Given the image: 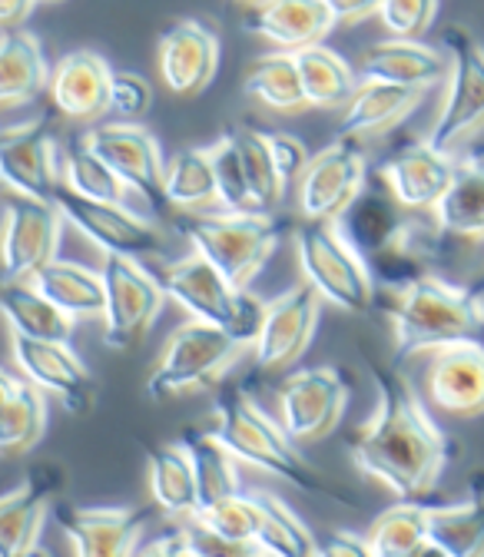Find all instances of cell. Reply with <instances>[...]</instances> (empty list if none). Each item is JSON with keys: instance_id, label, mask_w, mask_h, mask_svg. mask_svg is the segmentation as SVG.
<instances>
[{"instance_id": "cell-1", "label": "cell", "mask_w": 484, "mask_h": 557, "mask_svg": "<svg viewBox=\"0 0 484 557\" xmlns=\"http://www.w3.org/2000/svg\"><path fill=\"white\" fill-rule=\"evenodd\" d=\"M365 366L378 392V411L352 435V461L365 478L382 481L392 495L422 502L442 481L451 445L414 395L411 382L398 372V362L388 366L365 356Z\"/></svg>"}, {"instance_id": "cell-2", "label": "cell", "mask_w": 484, "mask_h": 557, "mask_svg": "<svg viewBox=\"0 0 484 557\" xmlns=\"http://www.w3.org/2000/svg\"><path fill=\"white\" fill-rule=\"evenodd\" d=\"M388 315L395 319V362L484 335V296L448 286L435 275H422L398 289Z\"/></svg>"}, {"instance_id": "cell-3", "label": "cell", "mask_w": 484, "mask_h": 557, "mask_svg": "<svg viewBox=\"0 0 484 557\" xmlns=\"http://www.w3.org/2000/svg\"><path fill=\"white\" fill-rule=\"evenodd\" d=\"M206 432H210L216 442H223L239 461H246L259 471H269L275 478H286L309 495L338 498L335 487H328L306 465V458L293 448L296 438L286 432V425L272 422L243 385L220 392L216 411L210 418V425H206Z\"/></svg>"}, {"instance_id": "cell-4", "label": "cell", "mask_w": 484, "mask_h": 557, "mask_svg": "<svg viewBox=\"0 0 484 557\" xmlns=\"http://www.w3.org/2000/svg\"><path fill=\"white\" fill-rule=\"evenodd\" d=\"M173 226L239 289H246L262 272L286 230L283 223L269 220L265 209L262 213L259 209H223V213L179 209Z\"/></svg>"}, {"instance_id": "cell-5", "label": "cell", "mask_w": 484, "mask_h": 557, "mask_svg": "<svg viewBox=\"0 0 484 557\" xmlns=\"http://www.w3.org/2000/svg\"><path fill=\"white\" fill-rule=\"evenodd\" d=\"M160 283L166 296L176 299L193 319L213 322L229 335H236L239 342L256 345L265 319V306L246 289L233 286L206 256L193 252L186 259L166 262L160 269Z\"/></svg>"}, {"instance_id": "cell-6", "label": "cell", "mask_w": 484, "mask_h": 557, "mask_svg": "<svg viewBox=\"0 0 484 557\" xmlns=\"http://www.w3.org/2000/svg\"><path fill=\"white\" fill-rule=\"evenodd\" d=\"M296 252L309 283L349 315H365L375 306V275L365 256L332 223L309 220L296 230Z\"/></svg>"}, {"instance_id": "cell-7", "label": "cell", "mask_w": 484, "mask_h": 557, "mask_svg": "<svg viewBox=\"0 0 484 557\" xmlns=\"http://www.w3.org/2000/svg\"><path fill=\"white\" fill-rule=\"evenodd\" d=\"M243 348L246 342H239L226 329L193 319L170 335L157 369L147 379V392L153 401H160L196 388H210L233 369Z\"/></svg>"}, {"instance_id": "cell-8", "label": "cell", "mask_w": 484, "mask_h": 557, "mask_svg": "<svg viewBox=\"0 0 484 557\" xmlns=\"http://www.w3.org/2000/svg\"><path fill=\"white\" fill-rule=\"evenodd\" d=\"M442 44L448 50L451 70L429 144L442 153H455L484 129V44L461 24H451L442 34Z\"/></svg>"}, {"instance_id": "cell-9", "label": "cell", "mask_w": 484, "mask_h": 557, "mask_svg": "<svg viewBox=\"0 0 484 557\" xmlns=\"http://www.w3.org/2000/svg\"><path fill=\"white\" fill-rule=\"evenodd\" d=\"M103 286H107V329L103 338L116 352H126V348H136L147 332L153 329L166 289L160 283V275H150L140 262L129 256H113L107 252V265H103Z\"/></svg>"}, {"instance_id": "cell-10", "label": "cell", "mask_w": 484, "mask_h": 557, "mask_svg": "<svg viewBox=\"0 0 484 557\" xmlns=\"http://www.w3.org/2000/svg\"><path fill=\"white\" fill-rule=\"evenodd\" d=\"M53 202L60 206L63 220L74 230H80L90 243H97L103 252L113 256H129V259H147L160 256L166 249L163 233L136 216L126 202H107V199H90L66 183H60Z\"/></svg>"}, {"instance_id": "cell-11", "label": "cell", "mask_w": 484, "mask_h": 557, "mask_svg": "<svg viewBox=\"0 0 484 557\" xmlns=\"http://www.w3.org/2000/svg\"><path fill=\"white\" fill-rule=\"evenodd\" d=\"M299 209L306 220L335 223L365 189V157L352 136H342L319 150L299 176Z\"/></svg>"}, {"instance_id": "cell-12", "label": "cell", "mask_w": 484, "mask_h": 557, "mask_svg": "<svg viewBox=\"0 0 484 557\" xmlns=\"http://www.w3.org/2000/svg\"><path fill=\"white\" fill-rule=\"evenodd\" d=\"M345 408H349V385L332 366L302 369L286 379L280 388V422L296 442H322L328 438Z\"/></svg>"}, {"instance_id": "cell-13", "label": "cell", "mask_w": 484, "mask_h": 557, "mask_svg": "<svg viewBox=\"0 0 484 557\" xmlns=\"http://www.w3.org/2000/svg\"><path fill=\"white\" fill-rule=\"evenodd\" d=\"M448 236L451 233L442 226L438 213L429 216V209H405L388 243L365 259L375 275V286L398 293L414 278L429 275V265L445 256Z\"/></svg>"}, {"instance_id": "cell-14", "label": "cell", "mask_w": 484, "mask_h": 557, "mask_svg": "<svg viewBox=\"0 0 484 557\" xmlns=\"http://www.w3.org/2000/svg\"><path fill=\"white\" fill-rule=\"evenodd\" d=\"M319 299L322 293L309 283L283 293L265 306V319L256 338V366L262 372H286L293 369L315 338L319 329Z\"/></svg>"}, {"instance_id": "cell-15", "label": "cell", "mask_w": 484, "mask_h": 557, "mask_svg": "<svg viewBox=\"0 0 484 557\" xmlns=\"http://www.w3.org/2000/svg\"><path fill=\"white\" fill-rule=\"evenodd\" d=\"M84 139L97 157H103L126 180V186L150 209L170 206L166 186H163L166 163H163V153H160V144L153 139V133H147L144 126L110 123V126L90 129Z\"/></svg>"}, {"instance_id": "cell-16", "label": "cell", "mask_w": 484, "mask_h": 557, "mask_svg": "<svg viewBox=\"0 0 484 557\" xmlns=\"http://www.w3.org/2000/svg\"><path fill=\"white\" fill-rule=\"evenodd\" d=\"M0 173H4V183L21 196L53 202L63 180L57 166V139L50 113H40L37 120L4 129V136H0Z\"/></svg>"}, {"instance_id": "cell-17", "label": "cell", "mask_w": 484, "mask_h": 557, "mask_svg": "<svg viewBox=\"0 0 484 557\" xmlns=\"http://www.w3.org/2000/svg\"><path fill=\"white\" fill-rule=\"evenodd\" d=\"M160 511L163 508L157 502L144 508H77V505L57 502L53 521L77 554L116 557L140 544V534Z\"/></svg>"}, {"instance_id": "cell-18", "label": "cell", "mask_w": 484, "mask_h": 557, "mask_svg": "<svg viewBox=\"0 0 484 557\" xmlns=\"http://www.w3.org/2000/svg\"><path fill=\"white\" fill-rule=\"evenodd\" d=\"M63 213L57 202L21 196L4 213V278H34L60 246Z\"/></svg>"}, {"instance_id": "cell-19", "label": "cell", "mask_w": 484, "mask_h": 557, "mask_svg": "<svg viewBox=\"0 0 484 557\" xmlns=\"http://www.w3.org/2000/svg\"><path fill=\"white\" fill-rule=\"evenodd\" d=\"M14 362L30 382H37L44 392H53L71 414L90 411L97 385L80 356H74L71 342L14 335Z\"/></svg>"}, {"instance_id": "cell-20", "label": "cell", "mask_w": 484, "mask_h": 557, "mask_svg": "<svg viewBox=\"0 0 484 557\" xmlns=\"http://www.w3.org/2000/svg\"><path fill=\"white\" fill-rule=\"evenodd\" d=\"M63 492V471L50 461H40L27 471V478L0 502V550L8 557L34 554L40 541V528Z\"/></svg>"}, {"instance_id": "cell-21", "label": "cell", "mask_w": 484, "mask_h": 557, "mask_svg": "<svg viewBox=\"0 0 484 557\" xmlns=\"http://www.w3.org/2000/svg\"><path fill=\"white\" fill-rule=\"evenodd\" d=\"M425 392L429 401L451 418L484 414V345L468 338L435 348Z\"/></svg>"}, {"instance_id": "cell-22", "label": "cell", "mask_w": 484, "mask_h": 557, "mask_svg": "<svg viewBox=\"0 0 484 557\" xmlns=\"http://www.w3.org/2000/svg\"><path fill=\"white\" fill-rule=\"evenodd\" d=\"M220 70V37L199 21H176L160 37V74L179 97H199Z\"/></svg>"}, {"instance_id": "cell-23", "label": "cell", "mask_w": 484, "mask_h": 557, "mask_svg": "<svg viewBox=\"0 0 484 557\" xmlns=\"http://www.w3.org/2000/svg\"><path fill=\"white\" fill-rule=\"evenodd\" d=\"M110 63L97 50H74L57 60L50 77V100L53 110L71 120H97L110 110V87H113Z\"/></svg>"}, {"instance_id": "cell-24", "label": "cell", "mask_w": 484, "mask_h": 557, "mask_svg": "<svg viewBox=\"0 0 484 557\" xmlns=\"http://www.w3.org/2000/svg\"><path fill=\"white\" fill-rule=\"evenodd\" d=\"M455 166L458 163L451 160V153H442L425 139L419 147L395 153L382 166V183L405 209H429V213H435L455 180Z\"/></svg>"}, {"instance_id": "cell-25", "label": "cell", "mask_w": 484, "mask_h": 557, "mask_svg": "<svg viewBox=\"0 0 484 557\" xmlns=\"http://www.w3.org/2000/svg\"><path fill=\"white\" fill-rule=\"evenodd\" d=\"M335 24L338 21L328 0H262L246 14V27L252 34L283 50H306L322 44Z\"/></svg>"}, {"instance_id": "cell-26", "label": "cell", "mask_w": 484, "mask_h": 557, "mask_svg": "<svg viewBox=\"0 0 484 557\" xmlns=\"http://www.w3.org/2000/svg\"><path fill=\"white\" fill-rule=\"evenodd\" d=\"M451 60L425 47L422 40H405L392 37L365 50L362 57V77L369 81H388V84H405V87H435L438 81L448 77Z\"/></svg>"}, {"instance_id": "cell-27", "label": "cell", "mask_w": 484, "mask_h": 557, "mask_svg": "<svg viewBox=\"0 0 484 557\" xmlns=\"http://www.w3.org/2000/svg\"><path fill=\"white\" fill-rule=\"evenodd\" d=\"M47 432V398L24 372L0 375V448L4 458H21L37 448Z\"/></svg>"}, {"instance_id": "cell-28", "label": "cell", "mask_w": 484, "mask_h": 557, "mask_svg": "<svg viewBox=\"0 0 484 557\" xmlns=\"http://www.w3.org/2000/svg\"><path fill=\"white\" fill-rule=\"evenodd\" d=\"M429 87H405V84H388V81H369L352 94L349 110L342 116V136H378L398 126L408 113L419 110L425 100Z\"/></svg>"}, {"instance_id": "cell-29", "label": "cell", "mask_w": 484, "mask_h": 557, "mask_svg": "<svg viewBox=\"0 0 484 557\" xmlns=\"http://www.w3.org/2000/svg\"><path fill=\"white\" fill-rule=\"evenodd\" d=\"M50 77L53 74L40 40L21 27L4 30V40H0V103L21 107L37 100L40 90L50 87Z\"/></svg>"}, {"instance_id": "cell-30", "label": "cell", "mask_w": 484, "mask_h": 557, "mask_svg": "<svg viewBox=\"0 0 484 557\" xmlns=\"http://www.w3.org/2000/svg\"><path fill=\"white\" fill-rule=\"evenodd\" d=\"M8 325L14 335L47 338V342H71L74 338V319L66 315L53 299H47L34 278H4V293H0Z\"/></svg>"}, {"instance_id": "cell-31", "label": "cell", "mask_w": 484, "mask_h": 557, "mask_svg": "<svg viewBox=\"0 0 484 557\" xmlns=\"http://www.w3.org/2000/svg\"><path fill=\"white\" fill-rule=\"evenodd\" d=\"M429 537L435 554H451V557L484 554V478L471 481L468 502L429 508Z\"/></svg>"}, {"instance_id": "cell-32", "label": "cell", "mask_w": 484, "mask_h": 557, "mask_svg": "<svg viewBox=\"0 0 484 557\" xmlns=\"http://www.w3.org/2000/svg\"><path fill=\"white\" fill-rule=\"evenodd\" d=\"M34 286L53 299L71 319H97L107 309V286H103V272H90L77 262L66 259H50L37 275Z\"/></svg>"}, {"instance_id": "cell-33", "label": "cell", "mask_w": 484, "mask_h": 557, "mask_svg": "<svg viewBox=\"0 0 484 557\" xmlns=\"http://www.w3.org/2000/svg\"><path fill=\"white\" fill-rule=\"evenodd\" d=\"M405 216V206L392 196V189L388 186H382V189H372L369 183H365V189L352 199V206L345 209V213L335 220V226H338V233L349 239L365 259L372 256V252H378L385 243H388V236L395 233V226H398V220Z\"/></svg>"}, {"instance_id": "cell-34", "label": "cell", "mask_w": 484, "mask_h": 557, "mask_svg": "<svg viewBox=\"0 0 484 557\" xmlns=\"http://www.w3.org/2000/svg\"><path fill=\"white\" fill-rule=\"evenodd\" d=\"M147 468H150V492L153 502L166 515H186L193 518L199 508V481L193 458L186 445H160L147 448Z\"/></svg>"}, {"instance_id": "cell-35", "label": "cell", "mask_w": 484, "mask_h": 557, "mask_svg": "<svg viewBox=\"0 0 484 557\" xmlns=\"http://www.w3.org/2000/svg\"><path fill=\"white\" fill-rule=\"evenodd\" d=\"M442 226L458 239H484V157L461 160L438 202Z\"/></svg>"}, {"instance_id": "cell-36", "label": "cell", "mask_w": 484, "mask_h": 557, "mask_svg": "<svg viewBox=\"0 0 484 557\" xmlns=\"http://www.w3.org/2000/svg\"><path fill=\"white\" fill-rule=\"evenodd\" d=\"M429 508L432 505L401 498V505H392L388 511H382L365 534L369 550L378 557L435 554L432 537H429Z\"/></svg>"}, {"instance_id": "cell-37", "label": "cell", "mask_w": 484, "mask_h": 557, "mask_svg": "<svg viewBox=\"0 0 484 557\" xmlns=\"http://www.w3.org/2000/svg\"><path fill=\"white\" fill-rule=\"evenodd\" d=\"M246 94L256 97L259 103L272 110H302L309 107L306 84H302V70L296 60V50L289 53H265L246 70Z\"/></svg>"}, {"instance_id": "cell-38", "label": "cell", "mask_w": 484, "mask_h": 557, "mask_svg": "<svg viewBox=\"0 0 484 557\" xmlns=\"http://www.w3.org/2000/svg\"><path fill=\"white\" fill-rule=\"evenodd\" d=\"M296 60L302 70L309 107H342V103H349L352 94L359 90L352 66L345 63V57L328 50L325 44H312L306 50H296Z\"/></svg>"}, {"instance_id": "cell-39", "label": "cell", "mask_w": 484, "mask_h": 557, "mask_svg": "<svg viewBox=\"0 0 484 557\" xmlns=\"http://www.w3.org/2000/svg\"><path fill=\"white\" fill-rule=\"evenodd\" d=\"M183 445H186V451L193 458V468H196L199 508H210V505H216V502L239 492V478H236V468H233L236 455L223 442H216L206 429H189L183 435Z\"/></svg>"}, {"instance_id": "cell-40", "label": "cell", "mask_w": 484, "mask_h": 557, "mask_svg": "<svg viewBox=\"0 0 484 557\" xmlns=\"http://www.w3.org/2000/svg\"><path fill=\"white\" fill-rule=\"evenodd\" d=\"M166 199L176 209H210L220 202L216 170L210 147L206 150H183L166 163Z\"/></svg>"}, {"instance_id": "cell-41", "label": "cell", "mask_w": 484, "mask_h": 557, "mask_svg": "<svg viewBox=\"0 0 484 557\" xmlns=\"http://www.w3.org/2000/svg\"><path fill=\"white\" fill-rule=\"evenodd\" d=\"M256 508H259V537H256V550H269V554H315L319 541L312 537V531L302 524V518L269 492H249Z\"/></svg>"}, {"instance_id": "cell-42", "label": "cell", "mask_w": 484, "mask_h": 557, "mask_svg": "<svg viewBox=\"0 0 484 557\" xmlns=\"http://www.w3.org/2000/svg\"><path fill=\"white\" fill-rule=\"evenodd\" d=\"M63 183L77 193H84V196H90V199H107V202H126L133 193L126 186V180L103 157H97L87 147V139H80V136L71 139V153H66V166H63Z\"/></svg>"}, {"instance_id": "cell-43", "label": "cell", "mask_w": 484, "mask_h": 557, "mask_svg": "<svg viewBox=\"0 0 484 557\" xmlns=\"http://www.w3.org/2000/svg\"><path fill=\"white\" fill-rule=\"evenodd\" d=\"M229 133L236 136V147L243 153L246 163V176H249V189H252V206L256 209H275L286 193V183L280 176V166H275L272 147H269V133L249 129V126H229Z\"/></svg>"}, {"instance_id": "cell-44", "label": "cell", "mask_w": 484, "mask_h": 557, "mask_svg": "<svg viewBox=\"0 0 484 557\" xmlns=\"http://www.w3.org/2000/svg\"><path fill=\"white\" fill-rule=\"evenodd\" d=\"M202 528H210L213 534H220L223 541L243 547V550H256V537H259V508L252 502V495H229L210 508H199L193 515Z\"/></svg>"}, {"instance_id": "cell-45", "label": "cell", "mask_w": 484, "mask_h": 557, "mask_svg": "<svg viewBox=\"0 0 484 557\" xmlns=\"http://www.w3.org/2000/svg\"><path fill=\"white\" fill-rule=\"evenodd\" d=\"M213 157V170H216V186H220V202L226 209H256L252 206V189H249V176H246V163L243 153L236 147V136L226 133L210 147Z\"/></svg>"}, {"instance_id": "cell-46", "label": "cell", "mask_w": 484, "mask_h": 557, "mask_svg": "<svg viewBox=\"0 0 484 557\" xmlns=\"http://www.w3.org/2000/svg\"><path fill=\"white\" fill-rule=\"evenodd\" d=\"M378 17L392 37L419 40L438 17V0H385Z\"/></svg>"}, {"instance_id": "cell-47", "label": "cell", "mask_w": 484, "mask_h": 557, "mask_svg": "<svg viewBox=\"0 0 484 557\" xmlns=\"http://www.w3.org/2000/svg\"><path fill=\"white\" fill-rule=\"evenodd\" d=\"M150 103H153V87L140 74L116 70L110 87V110L123 120H140L150 113Z\"/></svg>"}, {"instance_id": "cell-48", "label": "cell", "mask_w": 484, "mask_h": 557, "mask_svg": "<svg viewBox=\"0 0 484 557\" xmlns=\"http://www.w3.org/2000/svg\"><path fill=\"white\" fill-rule=\"evenodd\" d=\"M269 147H272V157H275V166H280V176L283 183H299V176L306 173L312 153L306 150L302 139L296 136H286V133H272L269 136Z\"/></svg>"}, {"instance_id": "cell-49", "label": "cell", "mask_w": 484, "mask_h": 557, "mask_svg": "<svg viewBox=\"0 0 484 557\" xmlns=\"http://www.w3.org/2000/svg\"><path fill=\"white\" fill-rule=\"evenodd\" d=\"M144 554H196V537H193V524H179L170 528L166 534L153 537L150 544L140 547Z\"/></svg>"}, {"instance_id": "cell-50", "label": "cell", "mask_w": 484, "mask_h": 557, "mask_svg": "<svg viewBox=\"0 0 484 557\" xmlns=\"http://www.w3.org/2000/svg\"><path fill=\"white\" fill-rule=\"evenodd\" d=\"M382 4L385 0H328V8H332L338 24H359L372 14H378Z\"/></svg>"}, {"instance_id": "cell-51", "label": "cell", "mask_w": 484, "mask_h": 557, "mask_svg": "<svg viewBox=\"0 0 484 557\" xmlns=\"http://www.w3.org/2000/svg\"><path fill=\"white\" fill-rule=\"evenodd\" d=\"M322 554H352V557H359V554H372L369 550V541L365 537H356V534H332L325 544H322Z\"/></svg>"}, {"instance_id": "cell-52", "label": "cell", "mask_w": 484, "mask_h": 557, "mask_svg": "<svg viewBox=\"0 0 484 557\" xmlns=\"http://www.w3.org/2000/svg\"><path fill=\"white\" fill-rule=\"evenodd\" d=\"M34 4L37 0H0V24H4V30L21 27L30 17Z\"/></svg>"}, {"instance_id": "cell-53", "label": "cell", "mask_w": 484, "mask_h": 557, "mask_svg": "<svg viewBox=\"0 0 484 557\" xmlns=\"http://www.w3.org/2000/svg\"><path fill=\"white\" fill-rule=\"evenodd\" d=\"M236 4H249V8H256V4H262V0H236Z\"/></svg>"}, {"instance_id": "cell-54", "label": "cell", "mask_w": 484, "mask_h": 557, "mask_svg": "<svg viewBox=\"0 0 484 557\" xmlns=\"http://www.w3.org/2000/svg\"><path fill=\"white\" fill-rule=\"evenodd\" d=\"M44 4H60V0H44Z\"/></svg>"}]
</instances>
